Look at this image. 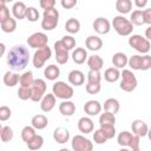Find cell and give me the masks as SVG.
Listing matches in <instances>:
<instances>
[{
    "label": "cell",
    "mask_w": 151,
    "mask_h": 151,
    "mask_svg": "<svg viewBox=\"0 0 151 151\" xmlns=\"http://www.w3.org/2000/svg\"><path fill=\"white\" fill-rule=\"evenodd\" d=\"M29 63L28 48L24 45L13 46L7 54V64L13 71H22Z\"/></svg>",
    "instance_id": "cell-1"
},
{
    "label": "cell",
    "mask_w": 151,
    "mask_h": 151,
    "mask_svg": "<svg viewBox=\"0 0 151 151\" xmlns=\"http://www.w3.org/2000/svg\"><path fill=\"white\" fill-rule=\"evenodd\" d=\"M113 29L117 32V34L122 35V37H127L132 33L133 31V24L131 22V20L126 19L124 15H117L113 18L112 22H111Z\"/></svg>",
    "instance_id": "cell-2"
},
{
    "label": "cell",
    "mask_w": 151,
    "mask_h": 151,
    "mask_svg": "<svg viewBox=\"0 0 151 151\" xmlns=\"http://www.w3.org/2000/svg\"><path fill=\"white\" fill-rule=\"evenodd\" d=\"M59 21V12L57 8H47L44 9L42 20H41V27L45 31H52L57 27Z\"/></svg>",
    "instance_id": "cell-3"
},
{
    "label": "cell",
    "mask_w": 151,
    "mask_h": 151,
    "mask_svg": "<svg viewBox=\"0 0 151 151\" xmlns=\"http://www.w3.org/2000/svg\"><path fill=\"white\" fill-rule=\"evenodd\" d=\"M120 78H122V80L119 83L120 90H123L125 92H132L136 90V87L138 85V80L132 71L123 68V71L120 72Z\"/></svg>",
    "instance_id": "cell-4"
},
{
    "label": "cell",
    "mask_w": 151,
    "mask_h": 151,
    "mask_svg": "<svg viewBox=\"0 0 151 151\" xmlns=\"http://www.w3.org/2000/svg\"><path fill=\"white\" fill-rule=\"evenodd\" d=\"M129 45L133 50H136L137 52H139L142 54H146L151 50L150 40H147L146 38L142 37L140 34H132V35H130V38H129Z\"/></svg>",
    "instance_id": "cell-5"
},
{
    "label": "cell",
    "mask_w": 151,
    "mask_h": 151,
    "mask_svg": "<svg viewBox=\"0 0 151 151\" xmlns=\"http://www.w3.org/2000/svg\"><path fill=\"white\" fill-rule=\"evenodd\" d=\"M52 92L53 94L63 100H67L71 99L74 94V90L71 85L66 84L65 81H55L52 86Z\"/></svg>",
    "instance_id": "cell-6"
},
{
    "label": "cell",
    "mask_w": 151,
    "mask_h": 151,
    "mask_svg": "<svg viewBox=\"0 0 151 151\" xmlns=\"http://www.w3.org/2000/svg\"><path fill=\"white\" fill-rule=\"evenodd\" d=\"M51 57H52V50L48 47V45H46L45 47H41V48L35 50V52L33 54V59H32L33 66L35 68H41L45 65V63Z\"/></svg>",
    "instance_id": "cell-7"
},
{
    "label": "cell",
    "mask_w": 151,
    "mask_h": 151,
    "mask_svg": "<svg viewBox=\"0 0 151 151\" xmlns=\"http://www.w3.org/2000/svg\"><path fill=\"white\" fill-rule=\"evenodd\" d=\"M71 145L74 151H91L93 149V143L83 134H76L72 138Z\"/></svg>",
    "instance_id": "cell-8"
},
{
    "label": "cell",
    "mask_w": 151,
    "mask_h": 151,
    "mask_svg": "<svg viewBox=\"0 0 151 151\" xmlns=\"http://www.w3.org/2000/svg\"><path fill=\"white\" fill-rule=\"evenodd\" d=\"M32 98L31 100L34 101V103H38L42 99V97L46 94V88H47V85H46V81L44 79H35L33 85H32Z\"/></svg>",
    "instance_id": "cell-9"
},
{
    "label": "cell",
    "mask_w": 151,
    "mask_h": 151,
    "mask_svg": "<svg viewBox=\"0 0 151 151\" xmlns=\"http://www.w3.org/2000/svg\"><path fill=\"white\" fill-rule=\"evenodd\" d=\"M48 42V38L45 33L42 32H35L33 34H31L28 38H27V44L29 47L32 48H41V47H45Z\"/></svg>",
    "instance_id": "cell-10"
},
{
    "label": "cell",
    "mask_w": 151,
    "mask_h": 151,
    "mask_svg": "<svg viewBox=\"0 0 151 151\" xmlns=\"http://www.w3.org/2000/svg\"><path fill=\"white\" fill-rule=\"evenodd\" d=\"M54 51H55V60L58 64L60 65H64L68 61V48L65 46V44L61 41V40H58L54 42Z\"/></svg>",
    "instance_id": "cell-11"
},
{
    "label": "cell",
    "mask_w": 151,
    "mask_h": 151,
    "mask_svg": "<svg viewBox=\"0 0 151 151\" xmlns=\"http://www.w3.org/2000/svg\"><path fill=\"white\" fill-rule=\"evenodd\" d=\"M93 29L98 33V34H107L111 31V22L109 21V19L104 18V17H99L97 19H94L93 24Z\"/></svg>",
    "instance_id": "cell-12"
},
{
    "label": "cell",
    "mask_w": 151,
    "mask_h": 151,
    "mask_svg": "<svg viewBox=\"0 0 151 151\" xmlns=\"http://www.w3.org/2000/svg\"><path fill=\"white\" fill-rule=\"evenodd\" d=\"M55 103H57V97L53 94V92L52 93H47L40 100V109L44 112H51L54 109Z\"/></svg>",
    "instance_id": "cell-13"
},
{
    "label": "cell",
    "mask_w": 151,
    "mask_h": 151,
    "mask_svg": "<svg viewBox=\"0 0 151 151\" xmlns=\"http://www.w3.org/2000/svg\"><path fill=\"white\" fill-rule=\"evenodd\" d=\"M131 129H132V133L137 134L139 137H145L147 136V131H149V126L147 124L142 120V119H136L132 122L131 124Z\"/></svg>",
    "instance_id": "cell-14"
},
{
    "label": "cell",
    "mask_w": 151,
    "mask_h": 151,
    "mask_svg": "<svg viewBox=\"0 0 151 151\" xmlns=\"http://www.w3.org/2000/svg\"><path fill=\"white\" fill-rule=\"evenodd\" d=\"M84 111L90 117L97 116L101 112V104L98 100H88L84 105Z\"/></svg>",
    "instance_id": "cell-15"
},
{
    "label": "cell",
    "mask_w": 151,
    "mask_h": 151,
    "mask_svg": "<svg viewBox=\"0 0 151 151\" xmlns=\"http://www.w3.org/2000/svg\"><path fill=\"white\" fill-rule=\"evenodd\" d=\"M94 129V124H93V120L88 117H81L79 120H78V130L81 132V133H91Z\"/></svg>",
    "instance_id": "cell-16"
},
{
    "label": "cell",
    "mask_w": 151,
    "mask_h": 151,
    "mask_svg": "<svg viewBox=\"0 0 151 151\" xmlns=\"http://www.w3.org/2000/svg\"><path fill=\"white\" fill-rule=\"evenodd\" d=\"M26 13H27V6L22 2V1H17L14 2V5L12 6V14L15 19L18 20H22L26 18Z\"/></svg>",
    "instance_id": "cell-17"
},
{
    "label": "cell",
    "mask_w": 151,
    "mask_h": 151,
    "mask_svg": "<svg viewBox=\"0 0 151 151\" xmlns=\"http://www.w3.org/2000/svg\"><path fill=\"white\" fill-rule=\"evenodd\" d=\"M53 139L58 144H65L70 140V132L65 127H57L53 131Z\"/></svg>",
    "instance_id": "cell-18"
},
{
    "label": "cell",
    "mask_w": 151,
    "mask_h": 151,
    "mask_svg": "<svg viewBox=\"0 0 151 151\" xmlns=\"http://www.w3.org/2000/svg\"><path fill=\"white\" fill-rule=\"evenodd\" d=\"M67 79H68V83L71 85H73V86H80L85 81V76H84V73L80 70H72L68 73Z\"/></svg>",
    "instance_id": "cell-19"
},
{
    "label": "cell",
    "mask_w": 151,
    "mask_h": 151,
    "mask_svg": "<svg viewBox=\"0 0 151 151\" xmlns=\"http://www.w3.org/2000/svg\"><path fill=\"white\" fill-rule=\"evenodd\" d=\"M59 112L65 117H71L76 112V104L73 101H71L70 99L63 100L59 104Z\"/></svg>",
    "instance_id": "cell-20"
},
{
    "label": "cell",
    "mask_w": 151,
    "mask_h": 151,
    "mask_svg": "<svg viewBox=\"0 0 151 151\" xmlns=\"http://www.w3.org/2000/svg\"><path fill=\"white\" fill-rule=\"evenodd\" d=\"M85 45H86L87 50L96 52L103 47V40L98 35H88L85 40Z\"/></svg>",
    "instance_id": "cell-21"
},
{
    "label": "cell",
    "mask_w": 151,
    "mask_h": 151,
    "mask_svg": "<svg viewBox=\"0 0 151 151\" xmlns=\"http://www.w3.org/2000/svg\"><path fill=\"white\" fill-rule=\"evenodd\" d=\"M88 55H87V51L84 48V47H77L76 50H73L72 52V60L78 64V65H81L84 64L86 60H87Z\"/></svg>",
    "instance_id": "cell-22"
},
{
    "label": "cell",
    "mask_w": 151,
    "mask_h": 151,
    "mask_svg": "<svg viewBox=\"0 0 151 151\" xmlns=\"http://www.w3.org/2000/svg\"><path fill=\"white\" fill-rule=\"evenodd\" d=\"M31 125L35 130H44L48 125V119L45 114H35L31 119Z\"/></svg>",
    "instance_id": "cell-23"
},
{
    "label": "cell",
    "mask_w": 151,
    "mask_h": 151,
    "mask_svg": "<svg viewBox=\"0 0 151 151\" xmlns=\"http://www.w3.org/2000/svg\"><path fill=\"white\" fill-rule=\"evenodd\" d=\"M127 63H129V58L123 52H117L112 55V64H113L114 67H117L119 70L124 68L127 65Z\"/></svg>",
    "instance_id": "cell-24"
},
{
    "label": "cell",
    "mask_w": 151,
    "mask_h": 151,
    "mask_svg": "<svg viewBox=\"0 0 151 151\" xmlns=\"http://www.w3.org/2000/svg\"><path fill=\"white\" fill-rule=\"evenodd\" d=\"M87 66L90 70H97V71H100L104 66V60L100 55H97V54H92L87 58Z\"/></svg>",
    "instance_id": "cell-25"
},
{
    "label": "cell",
    "mask_w": 151,
    "mask_h": 151,
    "mask_svg": "<svg viewBox=\"0 0 151 151\" xmlns=\"http://www.w3.org/2000/svg\"><path fill=\"white\" fill-rule=\"evenodd\" d=\"M44 76H45V78L47 80H55V79H58L59 76H60L59 66H57L54 64H51V65L46 66L45 70H44Z\"/></svg>",
    "instance_id": "cell-26"
},
{
    "label": "cell",
    "mask_w": 151,
    "mask_h": 151,
    "mask_svg": "<svg viewBox=\"0 0 151 151\" xmlns=\"http://www.w3.org/2000/svg\"><path fill=\"white\" fill-rule=\"evenodd\" d=\"M120 78V71L117 67H109L104 72V79L107 83H116Z\"/></svg>",
    "instance_id": "cell-27"
},
{
    "label": "cell",
    "mask_w": 151,
    "mask_h": 151,
    "mask_svg": "<svg viewBox=\"0 0 151 151\" xmlns=\"http://www.w3.org/2000/svg\"><path fill=\"white\" fill-rule=\"evenodd\" d=\"M133 133L129 132V131H122L119 132L118 137H117V143L120 145V146H130L132 139H133Z\"/></svg>",
    "instance_id": "cell-28"
},
{
    "label": "cell",
    "mask_w": 151,
    "mask_h": 151,
    "mask_svg": "<svg viewBox=\"0 0 151 151\" xmlns=\"http://www.w3.org/2000/svg\"><path fill=\"white\" fill-rule=\"evenodd\" d=\"M116 9L122 14H127L132 9V1L131 0H117L116 1Z\"/></svg>",
    "instance_id": "cell-29"
},
{
    "label": "cell",
    "mask_w": 151,
    "mask_h": 151,
    "mask_svg": "<svg viewBox=\"0 0 151 151\" xmlns=\"http://www.w3.org/2000/svg\"><path fill=\"white\" fill-rule=\"evenodd\" d=\"M4 84L6 85V86H8V87H13V86H15L18 83H19V80H20V77H19V74H17V73H14V72H11V71H7L5 74H4Z\"/></svg>",
    "instance_id": "cell-30"
},
{
    "label": "cell",
    "mask_w": 151,
    "mask_h": 151,
    "mask_svg": "<svg viewBox=\"0 0 151 151\" xmlns=\"http://www.w3.org/2000/svg\"><path fill=\"white\" fill-rule=\"evenodd\" d=\"M119 109H120V104L116 98H109L104 101V110L105 111H109V112H112L116 114V113H118Z\"/></svg>",
    "instance_id": "cell-31"
},
{
    "label": "cell",
    "mask_w": 151,
    "mask_h": 151,
    "mask_svg": "<svg viewBox=\"0 0 151 151\" xmlns=\"http://www.w3.org/2000/svg\"><path fill=\"white\" fill-rule=\"evenodd\" d=\"M65 29L68 33H71V34L78 33L79 29H80V22H79V20L76 19V18H70L66 21V24H65Z\"/></svg>",
    "instance_id": "cell-32"
},
{
    "label": "cell",
    "mask_w": 151,
    "mask_h": 151,
    "mask_svg": "<svg viewBox=\"0 0 151 151\" xmlns=\"http://www.w3.org/2000/svg\"><path fill=\"white\" fill-rule=\"evenodd\" d=\"M116 123V116L112 112L109 111H104V113H101L99 116V124L101 125H114Z\"/></svg>",
    "instance_id": "cell-33"
},
{
    "label": "cell",
    "mask_w": 151,
    "mask_h": 151,
    "mask_svg": "<svg viewBox=\"0 0 151 151\" xmlns=\"http://www.w3.org/2000/svg\"><path fill=\"white\" fill-rule=\"evenodd\" d=\"M34 77H33V72L32 71H27L25 73H22L20 76V86H24V87H32L33 83H34Z\"/></svg>",
    "instance_id": "cell-34"
},
{
    "label": "cell",
    "mask_w": 151,
    "mask_h": 151,
    "mask_svg": "<svg viewBox=\"0 0 151 151\" xmlns=\"http://www.w3.org/2000/svg\"><path fill=\"white\" fill-rule=\"evenodd\" d=\"M131 22L136 26H142L145 24V20H144V12L143 9H136L131 13V18H130Z\"/></svg>",
    "instance_id": "cell-35"
},
{
    "label": "cell",
    "mask_w": 151,
    "mask_h": 151,
    "mask_svg": "<svg viewBox=\"0 0 151 151\" xmlns=\"http://www.w3.org/2000/svg\"><path fill=\"white\" fill-rule=\"evenodd\" d=\"M0 24H1V29L5 33H12L17 28V20H15V18H12V17H9L7 20H5L4 22H0Z\"/></svg>",
    "instance_id": "cell-36"
},
{
    "label": "cell",
    "mask_w": 151,
    "mask_h": 151,
    "mask_svg": "<svg viewBox=\"0 0 151 151\" xmlns=\"http://www.w3.org/2000/svg\"><path fill=\"white\" fill-rule=\"evenodd\" d=\"M26 145L29 150H39L44 145V138L40 134H35L29 142L26 143Z\"/></svg>",
    "instance_id": "cell-37"
},
{
    "label": "cell",
    "mask_w": 151,
    "mask_h": 151,
    "mask_svg": "<svg viewBox=\"0 0 151 151\" xmlns=\"http://www.w3.org/2000/svg\"><path fill=\"white\" fill-rule=\"evenodd\" d=\"M13 136H14V132L12 130L11 126H1L0 129V138H1V142L4 143H7V142H11L13 139Z\"/></svg>",
    "instance_id": "cell-38"
},
{
    "label": "cell",
    "mask_w": 151,
    "mask_h": 151,
    "mask_svg": "<svg viewBox=\"0 0 151 151\" xmlns=\"http://www.w3.org/2000/svg\"><path fill=\"white\" fill-rule=\"evenodd\" d=\"M37 133H35V129L31 125H27V126H25V127H22V130H21V139L25 142V143H27V142H29L34 136H35Z\"/></svg>",
    "instance_id": "cell-39"
},
{
    "label": "cell",
    "mask_w": 151,
    "mask_h": 151,
    "mask_svg": "<svg viewBox=\"0 0 151 151\" xmlns=\"http://www.w3.org/2000/svg\"><path fill=\"white\" fill-rule=\"evenodd\" d=\"M127 65H129L132 70H134V71H140V66H142V55L134 54V55L130 57Z\"/></svg>",
    "instance_id": "cell-40"
},
{
    "label": "cell",
    "mask_w": 151,
    "mask_h": 151,
    "mask_svg": "<svg viewBox=\"0 0 151 151\" xmlns=\"http://www.w3.org/2000/svg\"><path fill=\"white\" fill-rule=\"evenodd\" d=\"M18 98L21 100H28L32 98V88L20 86L18 90Z\"/></svg>",
    "instance_id": "cell-41"
},
{
    "label": "cell",
    "mask_w": 151,
    "mask_h": 151,
    "mask_svg": "<svg viewBox=\"0 0 151 151\" xmlns=\"http://www.w3.org/2000/svg\"><path fill=\"white\" fill-rule=\"evenodd\" d=\"M26 19L31 22H35L38 19H39V12L35 7L31 6V7H27V13H26Z\"/></svg>",
    "instance_id": "cell-42"
},
{
    "label": "cell",
    "mask_w": 151,
    "mask_h": 151,
    "mask_svg": "<svg viewBox=\"0 0 151 151\" xmlns=\"http://www.w3.org/2000/svg\"><path fill=\"white\" fill-rule=\"evenodd\" d=\"M101 74L100 71L97 70H90L87 73V83H100Z\"/></svg>",
    "instance_id": "cell-43"
},
{
    "label": "cell",
    "mask_w": 151,
    "mask_h": 151,
    "mask_svg": "<svg viewBox=\"0 0 151 151\" xmlns=\"http://www.w3.org/2000/svg\"><path fill=\"white\" fill-rule=\"evenodd\" d=\"M100 130L104 132V134L106 136L107 139H112L116 136V127H114V125H101Z\"/></svg>",
    "instance_id": "cell-44"
},
{
    "label": "cell",
    "mask_w": 151,
    "mask_h": 151,
    "mask_svg": "<svg viewBox=\"0 0 151 151\" xmlns=\"http://www.w3.org/2000/svg\"><path fill=\"white\" fill-rule=\"evenodd\" d=\"M85 90H86V92L90 93V94H97V93L100 92L101 85H100V83H87Z\"/></svg>",
    "instance_id": "cell-45"
},
{
    "label": "cell",
    "mask_w": 151,
    "mask_h": 151,
    "mask_svg": "<svg viewBox=\"0 0 151 151\" xmlns=\"http://www.w3.org/2000/svg\"><path fill=\"white\" fill-rule=\"evenodd\" d=\"M93 140H94L96 144H104V143H106L107 138H106V136L104 134V132H103L100 129H98V130H96L94 133H93Z\"/></svg>",
    "instance_id": "cell-46"
},
{
    "label": "cell",
    "mask_w": 151,
    "mask_h": 151,
    "mask_svg": "<svg viewBox=\"0 0 151 151\" xmlns=\"http://www.w3.org/2000/svg\"><path fill=\"white\" fill-rule=\"evenodd\" d=\"M11 116H12L11 109L8 106H6V105H2L0 107V120L1 122H6V120H8L11 118Z\"/></svg>",
    "instance_id": "cell-47"
},
{
    "label": "cell",
    "mask_w": 151,
    "mask_h": 151,
    "mask_svg": "<svg viewBox=\"0 0 151 151\" xmlns=\"http://www.w3.org/2000/svg\"><path fill=\"white\" fill-rule=\"evenodd\" d=\"M151 68V55H149L147 53L142 55V66H140V71H147Z\"/></svg>",
    "instance_id": "cell-48"
},
{
    "label": "cell",
    "mask_w": 151,
    "mask_h": 151,
    "mask_svg": "<svg viewBox=\"0 0 151 151\" xmlns=\"http://www.w3.org/2000/svg\"><path fill=\"white\" fill-rule=\"evenodd\" d=\"M61 41L65 44V46H66L70 51L73 50L74 46H76V39H74L72 35H64V37L61 38Z\"/></svg>",
    "instance_id": "cell-49"
},
{
    "label": "cell",
    "mask_w": 151,
    "mask_h": 151,
    "mask_svg": "<svg viewBox=\"0 0 151 151\" xmlns=\"http://www.w3.org/2000/svg\"><path fill=\"white\" fill-rule=\"evenodd\" d=\"M129 147L132 151H139L140 150V137L137 136V134H134L133 136V139H132V142H131V144H130Z\"/></svg>",
    "instance_id": "cell-50"
},
{
    "label": "cell",
    "mask_w": 151,
    "mask_h": 151,
    "mask_svg": "<svg viewBox=\"0 0 151 151\" xmlns=\"http://www.w3.org/2000/svg\"><path fill=\"white\" fill-rule=\"evenodd\" d=\"M9 9L7 8L6 5L0 6V22H4L5 20H7L9 18Z\"/></svg>",
    "instance_id": "cell-51"
},
{
    "label": "cell",
    "mask_w": 151,
    "mask_h": 151,
    "mask_svg": "<svg viewBox=\"0 0 151 151\" xmlns=\"http://www.w3.org/2000/svg\"><path fill=\"white\" fill-rule=\"evenodd\" d=\"M78 0H61L60 4H61V7L65 8V9H71L73 7H76Z\"/></svg>",
    "instance_id": "cell-52"
},
{
    "label": "cell",
    "mask_w": 151,
    "mask_h": 151,
    "mask_svg": "<svg viewBox=\"0 0 151 151\" xmlns=\"http://www.w3.org/2000/svg\"><path fill=\"white\" fill-rule=\"evenodd\" d=\"M40 7L42 9H47V8H52L55 5V0H39Z\"/></svg>",
    "instance_id": "cell-53"
},
{
    "label": "cell",
    "mask_w": 151,
    "mask_h": 151,
    "mask_svg": "<svg viewBox=\"0 0 151 151\" xmlns=\"http://www.w3.org/2000/svg\"><path fill=\"white\" fill-rule=\"evenodd\" d=\"M143 12H144V20H145V24L151 25V8L143 9Z\"/></svg>",
    "instance_id": "cell-54"
},
{
    "label": "cell",
    "mask_w": 151,
    "mask_h": 151,
    "mask_svg": "<svg viewBox=\"0 0 151 151\" xmlns=\"http://www.w3.org/2000/svg\"><path fill=\"white\" fill-rule=\"evenodd\" d=\"M147 2H149V0H134V5L138 8H144L147 5Z\"/></svg>",
    "instance_id": "cell-55"
},
{
    "label": "cell",
    "mask_w": 151,
    "mask_h": 151,
    "mask_svg": "<svg viewBox=\"0 0 151 151\" xmlns=\"http://www.w3.org/2000/svg\"><path fill=\"white\" fill-rule=\"evenodd\" d=\"M145 38L151 41V25L145 29Z\"/></svg>",
    "instance_id": "cell-56"
},
{
    "label": "cell",
    "mask_w": 151,
    "mask_h": 151,
    "mask_svg": "<svg viewBox=\"0 0 151 151\" xmlns=\"http://www.w3.org/2000/svg\"><path fill=\"white\" fill-rule=\"evenodd\" d=\"M0 47H1V53H0V55H4V53H5V44L1 42V44H0Z\"/></svg>",
    "instance_id": "cell-57"
},
{
    "label": "cell",
    "mask_w": 151,
    "mask_h": 151,
    "mask_svg": "<svg viewBox=\"0 0 151 151\" xmlns=\"http://www.w3.org/2000/svg\"><path fill=\"white\" fill-rule=\"evenodd\" d=\"M13 0H0V6H4L6 5V2H12Z\"/></svg>",
    "instance_id": "cell-58"
},
{
    "label": "cell",
    "mask_w": 151,
    "mask_h": 151,
    "mask_svg": "<svg viewBox=\"0 0 151 151\" xmlns=\"http://www.w3.org/2000/svg\"><path fill=\"white\" fill-rule=\"evenodd\" d=\"M147 137H149V139H150V142H151V127H150L149 131H147Z\"/></svg>",
    "instance_id": "cell-59"
}]
</instances>
